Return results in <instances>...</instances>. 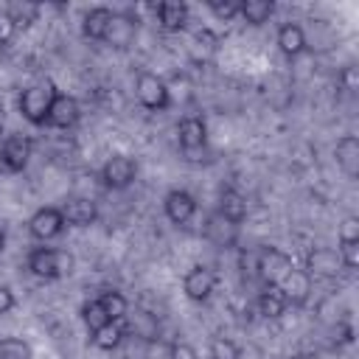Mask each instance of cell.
Segmentation results:
<instances>
[{"instance_id": "8d00e7d4", "label": "cell", "mask_w": 359, "mask_h": 359, "mask_svg": "<svg viewBox=\"0 0 359 359\" xmlns=\"http://www.w3.org/2000/svg\"><path fill=\"white\" fill-rule=\"evenodd\" d=\"M286 359H317V356L309 353V351H297V353H292V356H286Z\"/></svg>"}, {"instance_id": "f546056e", "label": "cell", "mask_w": 359, "mask_h": 359, "mask_svg": "<svg viewBox=\"0 0 359 359\" xmlns=\"http://www.w3.org/2000/svg\"><path fill=\"white\" fill-rule=\"evenodd\" d=\"M208 8L219 20H236L238 17V0H208Z\"/></svg>"}, {"instance_id": "44dd1931", "label": "cell", "mask_w": 359, "mask_h": 359, "mask_svg": "<svg viewBox=\"0 0 359 359\" xmlns=\"http://www.w3.org/2000/svg\"><path fill=\"white\" fill-rule=\"evenodd\" d=\"M286 309H289V303H286V297L280 294L278 286H264L261 289V294H258V314L264 320H280L286 314Z\"/></svg>"}, {"instance_id": "277c9868", "label": "cell", "mask_w": 359, "mask_h": 359, "mask_svg": "<svg viewBox=\"0 0 359 359\" xmlns=\"http://www.w3.org/2000/svg\"><path fill=\"white\" fill-rule=\"evenodd\" d=\"M177 143H180V151H182L185 160L199 163L202 160L199 154L208 151V126H205V121L199 115L180 118V123H177Z\"/></svg>"}, {"instance_id": "30bf717a", "label": "cell", "mask_w": 359, "mask_h": 359, "mask_svg": "<svg viewBox=\"0 0 359 359\" xmlns=\"http://www.w3.org/2000/svg\"><path fill=\"white\" fill-rule=\"evenodd\" d=\"M216 289V272L205 264H194L182 278V292L194 303H205Z\"/></svg>"}, {"instance_id": "4dcf8cb0", "label": "cell", "mask_w": 359, "mask_h": 359, "mask_svg": "<svg viewBox=\"0 0 359 359\" xmlns=\"http://www.w3.org/2000/svg\"><path fill=\"white\" fill-rule=\"evenodd\" d=\"M339 244H359V219L356 216H345L337 233Z\"/></svg>"}, {"instance_id": "9c48e42d", "label": "cell", "mask_w": 359, "mask_h": 359, "mask_svg": "<svg viewBox=\"0 0 359 359\" xmlns=\"http://www.w3.org/2000/svg\"><path fill=\"white\" fill-rule=\"evenodd\" d=\"M278 289H280V294L286 297V303H289V306H294V309H303V306L311 300V292H314V280L309 278V272H306V269H300V266H292V269L283 275V280L278 283Z\"/></svg>"}, {"instance_id": "cb8c5ba5", "label": "cell", "mask_w": 359, "mask_h": 359, "mask_svg": "<svg viewBox=\"0 0 359 359\" xmlns=\"http://www.w3.org/2000/svg\"><path fill=\"white\" fill-rule=\"evenodd\" d=\"M123 337H126V328L121 323H107L104 328H98L95 334H90V339H93V345L98 351H118L121 342H123Z\"/></svg>"}, {"instance_id": "3957f363", "label": "cell", "mask_w": 359, "mask_h": 359, "mask_svg": "<svg viewBox=\"0 0 359 359\" xmlns=\"http://www.w3.org/2000/svg\"><path fill=\"white\" fill-rule=\"evenodd\" d=\"M135 98L149 112H163V109L171 107V90H168V84L157 73H149V70H140L137 73V79H135Z\"/></svg>"}, {"instance_id": "8992f818", "label": "cell", "mask_w": 359, "mask_h": 359, "mask_svg": "<svg viewBox=\"0 0 359 359\" xmlns=\"http://www.w3.org/2000/svg\"><path fill=\"white\" fill-rule=\"evenodd\" d=\"M303 269L309 272L311 280H334L345 272L342 258L334 247H311L306 252V266Z\"/></svg>"}, {"instance_id": "83f0119b", "label": "cell", "mask_w": 359, "mask_h": 359, "mask_svg": "<svg viewBox=\"0 0 359 359\" xmlns=\"http://www.w3.org/2000/svg\"><path fill=\"white\" fill-rule=\"evenodd\" d=\"M0 359H34V351L20 337H3L0 339Z\"/></svg>"}, {"instance_id": "7a4b0ae2", "label": "cell", "mask_w": 359, "mask_h": 359, "mask_svg": "<svg viewBox=\"0 0 359 359\" xmlns=\"http://www.w3.org/2000/svg\"><path fill=\"white\" fill-rule=\"evenodd\" d=\"M25 266L34 278H42V280H59L65 275L73 272V258L62 250H53V247H34L25 258Z\"/></svg>"}, {"instance_id": "f35d334b", "label": "cell", "mask_w": 359, "mask_h": 359, "mask_svg": "<svg viewBox=\"0 0 359 359\" xmlns=\"http://www.w3.org/2000/svg\"><path fill=\"white\" fill-rule=\"evenodd\" d=\"M3 247H6V233L0 230V250H3Z\"/></svg>"}, {"instance_id": "ac0fdd59", "label": "cell", "mask_w": 359, "mask_h": 359, "mask_svg": "<svg viewBox=\"0 0 359 359\" xmlns=\"http://www.w3.org/2000/svg\"><path fill=\"white\" fill-rule=\"evenodd\" d=\"M337 165L345 171L348 180L359 177V137L356 135H342L337 140Z\"/></svg>"}, {"instance_id": "74e56055", "label": "cell", "mask_w": 359, "mask_h": 359, "mask_svg": "<svg viewBox=\"0 0 359 359\" xmlns=\"http://www.w3.org/2000/svg\"><path fill=\"white\" fill-rule=\"evenodd\" d=\"M3 126H6V112H3V107H0V137H3Z\"/></svg>"}, {"instance_id": "7402d4cb", "label": "cell", "mask_w": 359, "mask_h": 359, "mask_svg": "<svg viewBox=\"0 0 359 359\" xmlns=\"http://www.w3.org/2000/svg\"><path fill=\"white\" fill-rule=\"evenodd\" d=\"M272 14H275L272 0H238V17L247 25H264V22H269Z\"/></svg>"}, {"instance_id": "d6a6232c", "label": "cell", "mask_w": 359, "mask_h": 359, "mask_svg": "<svg viewBox=\"0 0 359 359\" xmlns=\"http://www.w3.org/2000/svg\"><path fill=\"white\" fill-rule=\"evenodd\" d=\"M238 359H264V348L255 345V342L238 345Z\"/></svg>"}, {"instance_id": "6da1fadb", "label": "cell", "mask_w": 359, "mask_h": 359, "mask_svg": "<svg viewBox=\"0 0 359 359\" xmlns=\"http://www.w3.org/2000/svg\"><path fill=\"white\" fill-rule=\"evenodd\" d=\"M56 93H59V90H56V84H53L50 79H42V81L28 84V87L20 93V98H17L20 115H22L28 123H34V126H45Z\"/></svg>"}, {"instance_id": "603a6c76", "label": "cell", "mask_w": 359, "mask_h": 359, "mask_svg": "<svg viewBox=\"0 0 359 359\" xmlns=\"http://www.w3.org/2000/svg\"><path fill=\"white\" fill-rule=\"evenodd\" d=\"M98 303H101V309H104V314H107L109 323H121V320H126V314H129V300H126L118 289L101 292V294H98Z\"/></svg>"}, {"instance_id": "9a60e30c", "label": "cell", "mask_w": 359, "mask_h": 359, "mask_svg": "<svg viewBox=\"0 0 359 359\" xmlns=\"http://www.w3.org/2000/svg\"><path fill=\"white\" fill-rule=\"evenodd\" d=\"M62 216L70 227H90L98 219V205L90 196H67L62 205Z\"/></svg>"}, {"instance_id": "ffe728a7", "label": "cell", "mask_w": 359, "mask_h": 359, "mask_svg": "<svg viewBox=\"0 0 359 359\" xmlns=\"http://www.w3.org/2000/svg\"><path fill=\"white\" fill-rule=\"evenodd\" d=\"M112 8H107V6H93L87 14H84V20H81V34L87 36V39H93V42H101L104 39V31H107V25H109V20H112Z\"/></svg>"}, {"instance_id": "4316f807", "label": "cell", "mask_w": 359, "mask_h": 359, "mask_svg": "<svg viewBox=\"0 0 359 359\" xmlns=\"http://www.w3.org/2000/svg\"><path fill=\"white\" fill-rule=\"evenodd\" d=\"M81 323H84V328L90 331V334H95L98 328H104L109 320H107V314H104V309H101V303H98V297L95 300H87L84 306H81Z\"/></svg>"}, {"instance_id": "7c38bea8", "label": "cell", "mask_w": 359, "mask_h": 359, "mask_svg": "<svg viewBox=\"0 0 359 359\" xmlns=\"http://www.w3.org/2000/svg\"><path fill=\"white\" fill-rule=\"evenodd\" d=\"M34 154V143L28 135H8L3 137V168L11 174L25 171L28 160Z\"/></svg>"}, {"instance_id": "60d3db41", "label": "cell", "mask_w": 359, "mask_h": 359, "mask_svg": "<svg viewBox=\"0 0 359 359\" xmlns=\"http://www.w3.org/2000/svg\"><path fill=\"white\" fill-rule=\"evenodd\" d=\"M3 50H6V48H3V45H0V59H3Z\"/></svg>"}, {"instance_id": "8fae6325", "label": "cell", "mask_w": 359, "mask_h": 359, "mask_svg": "<svg viewBox=\"0 0 359 359\" xmlns=\"http://www.w3.org/2000/svg\"><path fill=\"white\" fill-rule=\"evenodd\" d=\"M137 39V20L132 14H112L107 31H104V45L107 48H115V50H126L129 45H135Z\"/></svg>"}, {"instance_id": "f1b7e54d", "label": "cell", "mask_w": 359, "mask_h": 359, "mask_svg": "<svg viewBox=\"0 0 359 359\" xmlns=\"http://www.w3.org/2000/svg\"><path fill=\"white\" fill-rule=\"evenodd\" d=\"M208 356L210 359H238V345L227 337H213L210 348H208Z\"/></svg>"}, {"instance_id": "ba28073f", "label": "cell", "mask_w": 359, "mask_h": 359, "mask_svg": "<svg viewBox=\"0 0 359 359\" xmlns=\"http://www.w3.org/2000/svg\"><path fill=\"white\" fill-rule=\"evenodd\" d=\"M65 227H67V222H65V216H62V208H53V205L34 210L31 219H28V233H31L36 241L59 238V236L65 233Z\"/></svg>"}, {"instance_id": "5b68a950", "label": "cell", "mask_w": 359, "mask_h": 359, "mask_svg": "<svg viewBox=\"0 0 359 359\" xmlns=\"http://www.w3.org/2000/svg\"><path fill=\"white\" fill-rule=\"evenodd\" d=\"M292 266H294L292 258L272 244L255 250V278H261L264 286H278Z\"/></svg>"}, {"instance_id": "484cf974", "label": "cell", "mask_w": 359, "mask_h": 359, "mask_svg": "<svg viewBox=\"0 0 359 359\" xmlns=\"http://www.w3.org/2000/svg\"><path fill=\"white\" fill-rule=\"evenodd\" d=\"M205 233H208V238H210V241H216L219 247H227V244H233V241H236V224L224 222L219 213L208 219Z\"/></svg>"}, {"instance_id": "5bb4252c", "label": "cell", "mask_w": 359, "mask_h": 359, "mask_svg": "<svg viewBox=\"0 0 359 359\" xmlns=\"http://www.w3.org/2000/svg\"><path fill=\"white\" fill-rule=\"evenodd\" d=\"M163 210H165V216H168L171 224H188V222L194 219V213H196V199H194L191 191L174 188V191L165 194Z\"/></svg>"}, {"instance_id": "2e32d148", "label": "cell", "mask_w": 359, "mask_h": 359, "mask_svg": "<svg viewBox=\"0 0 359 359\" xmlns=\"http://www.w3.org/2000/svg\"><path fill=\"white\" fill-rule=\"evenodd\" d=\"M275 39H278L280 53L289 56V59H297L309 48V36H306V28L300 22H283L278 28V36Z\"/></svg>"}, {"instance_id": "1f68e13d", "label": "cell", "mask_w": 359, "mask_h": 359, "mask_svg": "<svg viewBox=\"0 0 359 359\" xmlns=\"http://www.w3.org/2000/svg\"><path fill=\"white\" fill-rule=\"evenodd\" d=\"M168 359H199V353H196V348H194L191 342L174 339L171 348H168Z\"/></svg>"}, {"instance_id": "d4e9b609", "label": "cell", "mask_w": 359, "mask_h": 359, "mask_svg": "<svg viewBox=\"0 0 359 359\" xmlns=\"http://www.w3.org/2000/svg\"><path fill=\"white\" fill-rule=\"evenodd\" d=\"M3 14L11 20L14 28H31L36 22V17H39V6L36 3H25V0L20 3L17 0V3H8Z\"/></svg>"}, {"instance_id": "d590c367", "label": "cell", "mask_w": 359, "mask_h": 359, "mask_svg": "<svg viewBox=\"0 0 359 359\" xmlns=\"http://www.w3.org/2000/svg\"><path fill=\"white\" fill-rule=\"evenodd\" d=\"M342 81H345V90H356V70L353 67H345L342 70Z\"/></svg>"}, {"instance_id": "e575fe53", "label": "cell", "mask_w": 359, "mask_h": 359, "mask_svg": "<svg viewBox=\"0 0 359 359\" xmlns=\"http://www.w3.org/2000/svg\"><path fill=\"white\" fill-rule=\"evenodd\" d=\"M14 306H17V300H14V292H11L8 286H0V314H8Z\"/></svg>"}, {"instance_id": "e0dca14e", "label": "cell", "mask_w": 359, "mask_h": 359, "mask_svg": "<svg viewBox=\"0 0 359 359\" xmlns=\"http://www.w3.org/2000/svg\"><path fill=\"white\" fill-rule=\"evenodd\" d=\"M188 17H191V11H188L185 3L165 0V3L157 6V22H160V28H163L165 34H180V31H185Z\"/></svg>"}, {"instance_id": "d6986e66", "label": "cell", "mask_w": 359, "mask_h": 359, "mask_svg": "<svg viewBox=\"0 0 359 359\" xmlns=\"http://www.w3.org/2000/svg\"><path fill=\"white\" fill-rule=\"evenodd\" d=\"M219 216L238 227L247 219V199H244V194L236 191V188H222V194H219Z\"/></svg>"}, {"instance_id": "836d02e7", "label": "cell", "mask_w": 359, "mask_h": 359, "mask_svg": "<svg viewBox=\"0 0 359 359\" xmlns=\"http://www.w3.org/2000/svg\"><path fill=\"white\" fill-rule=\"evenodd\" d=\"M14 31H17V28L11 25V20H8L6 14H0V45H3V48H6L8 42H11V36H14Z\"/></svg>"}, {"instance_id": "4fadbf2b", "label": "cell", "mask_w": 359, "mask_h": 359, "mask_svg": "<svg viewBox=\"0 0 359 359\" xmlns=\"http://www.w3.org/2000/svg\"><path fill=\"white\" fill-rule=\"evenodd\" d=\"M79 118H81V104H79V98H73V95H67V93H56L45 126H53V129H73V126L79 123Z\"/></svg>"}, {"instance_id": "52a82bcc", "label": "cell", "mask_w": 359, "mask_h": 359, "mask_svg": "<svg viewBox=\"0 0 359 359\" xmlns=\"http://www.w3.org/2000/svg\"><path fill=\"white\" fill-rule=\"evenodd\" d=\"M137 177V160L129 154H112L104 165H101V182L109 191H123L135 182Z\"/></svg>"}, {"instance_id": "ab89813d", "label": "cell", "mask_w": 359, "mask_h": 359, "mask_svg": "<svg viewBox=\"0 0 359 359\" xmlns=\"http://www.w3.org/2000/svg\"><path fill=\"white\" fill-rule=\"evenodd\" d=\"M0 165H3V137H0Z\"/></svg>"}]
</instances>
